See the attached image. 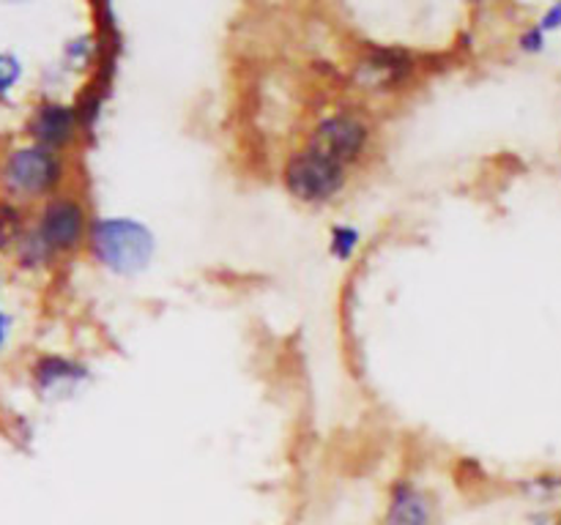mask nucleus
Returning a JSON list of instances; mask_svg holds the SVG:
<instances>
[{
    "mask_svg": "<svg viewBox=\"0 0 561 525\" xmlns=\"http://www.w3.org/2000/svg\"><path fill=\"white\" fill-rule=\"evenodd\" d=\"M93 252L118 273H137L153 255V235L131 219H99L91 230Z\"/></svg>",
    "mask_w": 561,
    "mask_h": 525,
    "instance_id": "nucleus-1",
    "label": "nucleus"
},
{
    "mask_svg": "<svg viewBox=\"0 0 561 525\" xmlns=\"http://www.w3.org/2000/svg\"><path fill=\"white\" fill-rule=\"evenodd\" d=\"M3 180L14 195H44L60 180V162L42 145L20 148L5 159Z\"/></svg>",
    "mask_w": 561,
    "mask_h": 525,
    "instance_id": "nucleus-2",
    "label": "nucleus"
},
{
    "mask_svg": "<svg viewBox=\"0 0 561 525\" xmlns=\"http://www.w3.org/2000/svg\"><path fill=\"white\" fill-rule=\"evenodd\" d=\"M343 164L329 162V159L312 153L310 148L296 153L285 167V184L301 200H327L343 186Z\"/></svg>",
    "mask_w": 561,
    "mask_h": 525,
    "instance_id": "nucleus-3",
    "label": "nucleus"
},
{
    "mask_svg": "<svg viewBox=\"0 0 561 525\" xmlns=\"http://www.w3.org/2000/svg\"><path fill=\"white\" fill-rule=\"evenodd\" d=\"M365 140L367 129L359 120L351 118V115H334V118L318 124V129L312 131L310 151L334 164H345L359 156Z\"/></svg>",
    "mask_w": 561,
    "mask_h": 525,
    "instance_id": "nucleus-4",
    "label": "nucleus"
},
{
    "mask_svg": "<svg viewBox=\"0 0 561 525\" xmlns=\"http://www.w3.org/2000/svg\"><path fill=\"white\" fill-rule=\"evenodd\" d=\"M85 211L75 200H53L42 213L38 238L47 249H71L80 244Z\"/></svg>",
    "mask_w": 561,
    "mask_h": 525,
    "instance_id": "nucleus-5",
    "label": "nucleus"
},
{
    "mask_svg": "<svg viewBox=\"0 0 561 525\" xmlns=\"http://www.w3.org/2000/svg\"><path fill=\"white\" fill-rule=\"evenodd\" d=\"M77 126V113L71 107H64V104H42V107L33 113L31 120V135L36 137V145L53 148L66 145V142L75 137Z\"/></svg>",
    "mask_w": 561,
    "mask_h": 525,
    "instance_id": "nucleus-6",
    "label": "nucleus"
},
{
    "mask_svg": "<svg viewBox=\"0 0 561 525\" xmlns=\"http://www.w3.org/2000/svg\"><path fill=\"white\" fill-rule=\"evenodd\" d=\"M409 71L411 60L400 49H373L359 63V74L365 77L367 85H398L400 80H405Z\"/></svg>",
    "mask_w": 561,
    "mask_h": 525,
    "instance_id": "nucleus-7",
    "label": "nucleus"
},
{
    "mask_svg": "<svg viewBox=\"0 0 561 525\" xmlns=\"http://www.w3.org/2000/svg\"><path fill=\"white\" fill-rule=\"evenodd\" d=\"M383 525H431V509L414 487H394Z\"/></svg>",
    "mask_w": 561,
    "mask_h": 525,
    "instance_id": "nucleus-8",
    "label": "nucleus"
},
{
    "mask_svg": "<svg viewBox=\"0 0 561 525\" xmlns=\"http://www.w3.org/2000/svg\"><path fill=\"white\" fill-rule=\"evenodd\" d=\"M82 375V370H77L75 364H69V361H64V359H53V355H49V359H42L36 364V381H38V386H55V383H60V381H66V377H80Z\"/></svg>",
    "mask_w": 561,
    "mask_h": 525,
    "instance_id": "nucleus-9",
    "label": "nucleus"
},
{
    "mask_svg": "<svg viewBox=\"0 0 561 525\" xmlns=\"http://www.w3.org/2000/svg\"><path fill=\"white\" fill-rule=\"evenodd\" d=\"M20 233V213L11 206H0V249L16 238Z\"/></svg>",
    "mask_w": 561,
    "mask_h": 525,
    "instance_id": "nucleus-10",
    "label": "nucleus"
},
{
    "mask_svg": "<svg viewBox=\"0 0 561 525\" xmlns=\"http://www.w3.org/2000/svg\"><path fill=\"white\" fill-rule=\"evenodd\" d=\"M356 238H359V235H356V230H348V228H337V230H334V244H332L334 255L343 257V260H345V257H348L351 252H354Z\"/></svg>",
    "mask_w": 561,
    "mask_h": 525,
    "instance_id": "nucleus-11",
    "label": "nucleus"
},
{
    "mask_svg": "<svg viewBox=\"0 0 561 525\" xmlns=\"http://www.w3.org/2000/svg\"><path fill=\"white\" fill-rule=\"evenodd\" d=\"M16 77H20V63L9 58V55H0V93L9 91L16 82Z\"/></svg>",
    "mask_w": 561,
    "mask_h": 525,
    "instance_id": "nucleus-12",
    "label": "nucleus"
},
{
    "mask_svg": "<svg viewBox=\"0 0 561 525\" xmlns=\"http://www.w3.org/2000/svg\"><path fill=\"white\" fill-rule=\"evenodd\" d=\"M553 27H561V3L553 5V9L542 16L540 31H553Z\"/></svg>",
    "mask_w": 561,
    "mask_h": 525,
    "instance_id": "nucleus-13",
    "label": "nucleus"
},
{
    "mask_svg": "<svg viewBox=\"0 0 561 525\" xmlns=\"http://www.w3.org/2000/svg\"><path fill=\"white\" fill-rule=\"evenodd\" d=\"M520 44H524L526 49H540L542 47V31H540V27H537V31H531L529 36L520 38Z\"/></svg>",
    "mask_w": 561,
    "mask_h": 525,
    "instance_id": "nucleus-14",
    "label": "nucleus"
},
{
    "mask_svg": "<svg viewBox=\"0 0 561 525\" xmlns=\"http://www.w3.org/2000/svg\"><path fill=\"white\" fill-rule=\"evenodd\" d=\"M5 334H9V317H5V315H0V345H3Z\"/></svg>",
    "mask_w": 561,
    "mask_h": 525,
    "instance_id": "nucleus-15",
    "label": "nucleus"
}]
</instances>
